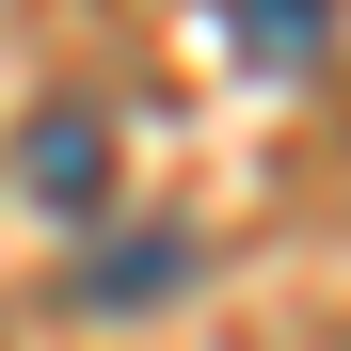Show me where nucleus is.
I'll return each mask as SVG.
<instances>
[{
  "instance_id": "7ed1b4c3",
  "label": "nucleus",
  "mask_w": 351,
  "mask_h": 351,
  "mask_svg": "<svg viewBox=\"0 0 351 351\" xmlns=\"http://www.w3.org/2000/svg\"><path fill=\"white\" fill-rule=\"evenodd\" d=\"M223 16H240V48H256V64H304V48L335 32V0H223Z\"/></svg>"
},
{
  "instance_id": "f257e3e1",
  "label": "nucleus",
  "mask_w": 351,
  "mask_h": 351,
  "mask_svg": "<svg viewBox=\"0 0 351 351\" xmlns=\"http://www.w3.org/2000/svg\"><path fill=\"white\" fill-rule=\"evenodd\" d=\"M16 176H32L48 223H96V208H112V112H96V96H48L32 144H16Z\"/></svg>"
},
{
  "instance_id": "f03ea898",
  "label": "nucleus",
  "mask_w": 351,
  "mask_h": 351,
  "mask_svg": "<svg viewBox=\"0 0 351 351\" xmlns=\"http://www.w3.org/2000/svg\"><path fill=\"white\" fill-rule=\"evenodd\" d=\"M192 256H208L192 223H128L112 256H80V271H64V304H96V319H112V304H160V287H192Z\"/></svg>"
}]
</instances>
